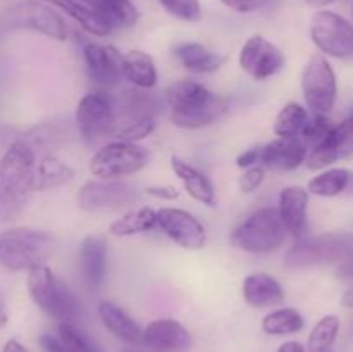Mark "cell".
<instances>
[{
	"instance_id": "obj_1",
	"label": "cell",
	"mask_w": 353,
	"mask_h": 352,
	"mask_svg": "<svg viewBox=\"0 0 353 352\" xmlns=\"http://www.w3.org/2000/svg\"><path fill=\"white\" fill-rule=\"evenodd\" d=\"M37 150L28 140H16L0 157V223L16 219L34 190Z\"/></svg>"
},
{
	"instance_id": "obj_2",
	"label": "cell",
	"mask_w": 353,
	"mask_h": 352,
	"mask_svg": "<svg viewBox=\"0 0 353 352\" xmlns=\"http://www.w3.org/2000/svg\"><path fill=\"white\" fill-rule=\"evenodd\" d=\"M165 104L172 124L181 130H202L224 116L230 100L210 92L205 85L193 79H179L165 88Z\"/></svg>"
},
{
	"instance_id": "obj_3",
	"label": "cell",
	"mask_w": 353,
	"mask_h": 352,
	"mask_svg": "<svg viewBox=\"0 0 353 352\" xmlns=\"http://www.w3.org/2000/svg\"><path fill=\"white\" fill-rule=\"evenodd\" d=\"M26 286L34 306L52 320L76 324L81 316V304L72 290L47 264H38L28 271Z\"/></svg>"
},
{
	"instance_id": "obj_4",
	"label": "cell",
	"mask_w": 353,
	"mask_h": 352,
	"mask_svg": "<svg viewBox=\"0 0 353 352\" xmlns=\"http://www.w3.org/2000/svg\"><path fill=\"white\" fill-rule=\"evenodd\" d=\"M54 245V237L40 228H7L0 233V266L10 273L30 271L47 262Z\"/></svg>"
},
{
	"instance_id": "obj_5",
	"label": "cell",
	"mask_w": 353,
	"mask_h": 352,
	"mask_svg": "<svg viewBox=\"0 0 353 352\" xmlns=\"http://www.w3.org/2000/svg\"><path fill=\"white\" fill-rule=\"evenodd\" d=\"M286 233L278 209L265 206L248 214L233 231L230 242L234 248L247 254L265 255L279 251L285 245Z\"/></svg>"
},
{
	"instance_id": "obj_6",
	"label": "cell",
	"mask_w": 353,
	"mask_h": 352,
	"mask_svg": "<svg viewBox=\"0 0 353 352\" xmlns=\"http://www.w3.org/2000/svg\"><path fill=\"white\" fill-rule=\"evenodd\" d=\"M353 257V235L326 233L319 237H303L288 248L285 266L293 271L316 268Z\"/></svg>"
},
{
	"instance_id": "obj_7",
	"label": "cell",
	"mask_w": 353,
	"mask_h": 352,
	"mask_svg": "<svg viewBox=\"0 0 353 352\" xmlns=\"http://www.w3.org/2000/svg\"><path fill=\"white\" fill-rule=\"evenodd\" d=\"M2 26L7 30H28L55 41L69 38L64 16L43 0H23L2 14Z\"/></svg>"
},
{
	"instance_id": "obj_8",
	"label": "cell",
	"mask_w": 353,
	"mask_h": 352,
	"mask_svg": "<svg viewBox=\"0 0 353 352\" xmlns=\"http://www.w3.org/2000/svg\"><path fill=\"white\" fill-rule=\"evenodd\" d=\"M148 162L150 154L143 145L112 140L90 157L88 168L95 178L124 179L143 171Z\"/></svg>"
},
{
	"instance_id": "obj_9",
	"label": "cell",
	"mask_w": 353,
	"mask_h": 352,
	"mask_svg": "<svg viewBox=\"0 0 353 352\" xmlns=\"http://www.w3.org/2000/svg\"><path fill=\"white\" fill-rule=\"evenodd\" d=\"M79 133L88 144L112 137L117 131L116 97L107 90H93L79 99L74 110Z\"/></svg>"
},
{
	"instance_id": "obj_10",
	"label": "cell",
	"mask_w": 353,
	"mask_h": 352,
	"mask_svg": "<svg viewBox=\"0 0 353 352\" xmlns=\"http://www.w3.org/2000/svg\"><path fill=\"white\" fill-rule=\"evenodd\" d=\"M300 85H302L303 100L310 113L330 116L338 99V79L326 55H310L303 66Z\"/></svg>"
},
{
	"instance_id": "obj_11",
	"label": "cell",
	"mask_w": 353,
	"mask_h": 352,
	"mask_svg": "<svg viewBox=\"0 0 353 352\" xmlns=\"http://www.w3.org/2000/svg\"><path fill=\"white\" fill-rule=\"evenodd\" d=\"M138 197L137 188L124 179L92 178L79 186L76 202L85 213L102 214L134 206Z\"/></svg>"
},
{
	"instance_id": "obj_12",
	"label": "cell",
	"mask_w": 353,
	"mask_h": 352,
	"mask_svg": "<svg viewBox=\"0 0 353 352\" xmlns=\"http://www.w3.org/2000/svg\"><path fill=\"white\" fill-rule=\"evenodd\" d=\"M310 40L326 57H352L353 23L333 10H317L310 21Z\"/></svg>"
},
{
	"instance_id": "obj_13",
	"label": "cell",
	"mask_w": 353,
	"mask_h": 352,
	"mask_svg": "<svg viewBox=\"0 0 353 352\" xmlns=\"http://www.w3.org/2000/svg\"><path fill=\"white\" fill-rule=\"evenodd\" d=\"M241 71L254 81H265L286 66V57L281 48L262 35H252L241 45L238 54Z\"/></svg>"
},
{
	"instance_id": "obj_14",
	"label": "cell",
	"mask_w": 353,
	"mask_h": 352,
	"mask_svg": "<svg viewBox=\"0 0 353 352\" xmlns=\"http://www.w3.org/2000/svg\"><path fill=\"white\" fill-rule=\"evenodd\" d=\"M157 226L178 247L186 251H200L205 247V226L190 211L181 207H162L157 211Z\"/></svg>"
},
{
	"instance_id": "obj_15",
	"label": "cell",
	"mask_w": 353,
	"mask_h": 352,
	"mask_svg": "<svg viewBox=\"0 0 353 352\" xmlns=\"http://www.w3.org/2000/svg\"><path fill=\"white\" fill-rule=\"evenodd\" d=\"M81 55L88 78L92 79L97 90L109 92L121 81V78H123V71H121L123 54L114 45L86 41L83 45Z\"/></svg>"
},
{
	"instance_id": "obj_16",
	"label": "cell",
	"mask_w": 353,
	"mask_h": 352,
	"mask_svg": "<svg viewBox=\"0 0 353 352\" xmlns=\"http://www.w3.org/2000/svg\"><path fill=\"white\" fill-rule=\"evenodd\" d=\"M350 155H353V116L334 123L330 138L321 147L309 150L305 164L312 171H321Z\"/></svg>"
},
{
	"instance_id": "obj_17",
	"label": "cell",
	"mask_w": 353,
	"mask_h": 352,
	"mask_svg": "<svg viewBox=\"0 0 353 352\" xmlns=\"http://www.w3.org/2000/svg\"><path fill=\"white\" fill-rule=\"evenodd\" d=\"M141 344L152 352H185L192 345V335L178 320L161 317L143 328Z\"/></svg>"
},
{
	"instance_id": "obj_18",
	"label": "cell",
	"mask_w": 353,
	"mask_h": 352,
	"mask_svg": "<svg viewBox=\"0 0 353 352\" xmlns=\"http://www.w3.org/2000/svg\"><path fill=\"white\" fill-rule=\"evenodd\" d=\"M309 190L300 185H290L279 192L278 213L286 233L293 238H303L309 228Z\"/></svg>"
},
{
	"instance_id": "obj_19",
	"label": "cell",
	"mask_w": 353,
	"mask_h": 352,
	"mask_svg": "<svg viewBox=\"0 0 353 352\" xmlns=\"http://www.w3.org/2000/svg\"><path fill=\"white\" fill-rule=\"evenodd\" d=\"M309 148L302 141V138H281L262 144L261 164L269 171H295L300 166L305 164Z\"/></svg>"
},
{
	"instance_id": "obj_20",
	"label": "cell",
	"mask_w": 353,
	"mask_h": 352,
	"mask_svg": "<svg viewBox=\"0 0 353 352\" xmlns=\"http://www.w3.org/2000/svg\"><path fill=\"white\" fill-rule=\"evenodd\" d=\"M161 107V100L154 93H150V90H126L119 97H116L117 131L134 121L157 119Z\"/></svg>"
},
{
	"instance_id": "obj_21",
	"label": "cell",
	"mask_w": 353,
	"mask_h": 352,
	"mask_svg": "<svg viewBox=\"0 0 353 352\" xmlns=\"http://www.w3.org/2000/svg\"><path fill=\"white\" fill-rule=\"evenodd\" d=\"M243 300L254 309H269L285 302L286 293L281 282L268 273H250L241 283Z\"/></svg>"
},
{
	"instance_id": "obj_22",
	"label": "cell",
	"mask_w": 353,
	"mask_h": 352,
	"mask_svg": "<svg viewBox=\"0 0 353 352\" xmlns=\"http://www.w3.org/2000/svg\"><path fill=\"white\" fill-rule=\"evenodd\" d=\"M43 2L50 3L61 14L71 17L85 33L92 37H107L112 33V24L93 6V2L86 0H43Z\"/></svg>"
},
{
	"instance_id": "obj_23",
	"label": "cell",
	"mask_w": 353,
	"mask_h": 352,
	"mask_svg": "<svg viewBox=\"0 0 353 352\" xmlns=\"http://www.w3.org/2000/svg\"><path fill=\"white\" fill-rule=\"evenodd\" d=\"M171 168L172 173L176 175V178L181 182L185 192L192 197L193 200H196L199 204L205 207H216L217 195H216V186H214L212 179L199 169L196 166H193L192 162L185 161L179 155H172L171 157Z\"/></svg>"
},
{
	"instance_id": "obj_24",
	"label": "cell",
	"mask_w": 353,
	"mask_h": 352,
	"mask_svg": "<svg viewBox=\"0 0 353 352\" xmlns=\"http://www.w3.org/2000/svg\"><path fill=\"white\" fill-rule=\"evenodd\" d=\"M79 269L90 289H99L105 280L107 242L100 235H86L79 244Z\"/></svg>"
},
{
	"instance_id": "obj_25",
	"label": "cell",
	"mask_w": 353,
	"mask_h": 352,
	"mask_svg": "<svg viewBox=\"0 0 353 352\" xmlns=\"http://www.w3.org/2000/svg\"><path fill=\"white\" fill-rule=\"evenodd\" d=\"M172 54L186 71L195 75H212L219 71L226 62L223 54L210 50L200 41H181L172 48Z\"/></svg>"
},
{
	"instance_id": "obj_26",
	"label": "cell",
	"mask_w": 353,
	"mask_h": 352,
	"mask_svg": "<svg viewBox=\"0 0 353 352\" xmlns=\"http://www.w3.org/2000/svg\"><path fill=\"white\" fill-rule=\"evenodd\" d=\"M97 314H99L100 323L116 338L131 345L140 344L141 342L143 328L119 304L112 302V300H102L99 304V307H97Z\"/></svg>"
},
{
	"instance_id": "obj_27",
	"label": "cell",
	"mask_w": 353,
	"mask_h": 352,
	"mask_svg": "<svg viewBox=\"0 0 353 352\" xmlns=\"http://www.w3.org/2000/svg\"><path fill=\"white\" fill-rule=\"evenodd\" d=\"M121 71H123V78L128 79L134 88L154 90L157 86V64L148 52L140 50V48H133L123 54Z\"/></svg>"
},
{
	"instance_id": "obj_28",
	"label": "cell",
	"mask_w": 353,
	"mask_h": 352,
	"mask_svg": "<svg viewBox=\"0 0 353 352\" xmlns=\"http://www.w3.org/2000/svg\"><path fill=\"white\" fill-rule=\"evenodd\" d=\"M74 178V169L59 159L57 155L47 154L37 161L34 169V190L37 192H50L68 185Z\"/></svg>"
},
{
	"instance_id": "obj_29",
	"label": "cell",
	"mask_w": 353,
	"mask_h": 352,
	"mask_svg": "<svg viewBox=\"0 0 353 352\" xmlns=\"http://www.w3.org/2000/svg\"><path fill=\"white\" fill-rule=\"evenodd\" d=\"M309 193L323 199L343 195L353 190V171L348 168H326L319 175L310 178L307 185Z\"/></svg>"
},
{
	"instance_id": "obj_30",
	"label": "cell",
	"mask_w": 353,
	"mask_h": 352,
	"mask_svg": "<svg viewBox=\"0 0 353 352\" xmlns=\"http://www.w3.org/2000/svg\"><path fill=\"white\" fill-rule=\"evenodd\" d=\"M157 226V211L154 207L141 206L133 207V209L126 211L123 216L114 219L109 224V233L112 237L126 238L134 237V235L147 233Z\"/></svg>"
},
{
	"instance_id": "obj_31",
	"label": "cell",
	"mask_w": 353,
	"mask_h": 352,
	"mask_svg": "<svg viewBox=\"0 0 353 352\" xmlns=\"http://www.w3.org/2000/svg\"><path fill=\"white\" fill-rule=\"evenodd\" d=\"M261 326L271 337H286L300 333L305 326V317L296 307H278L262 317Z\"/></svg>"
},
{
	"instance_id": "obj_32",
	"label": "cell",
	"mask_w": 353,
	"mask_h": 352,
	"mask_svg": "<svg viewBox=\"0 0 353 352\" xmlns=\"http://www.w3.org/2000/svg\"><path fill=\"white\" fill-rule=\"evenodd\" d=\"M307 121H309L307 107L302 106L300 102H288L276 114L272 131H274L276 137L296 138L300 137Z\"/></svg>"
},
{
	"instance_id": "obj_33",
	"label": "cell",
	"mask_w": 353,
	"mask_h": 352,
	"mask_svg": "<svg viewBox=\"0 0 353 352\" xmlns=\"http://www.w3.org/2000/svg\"><path fill=\"white\" fill-rule=\"evenodd\" d=\"M341 321L336 314H326L314 324L307 340V352H333V345L340 335Z\"/></svg>"
},
{
	"instance_id": "obj_34",
	"label": "cell",
	"mask_w": 353,
	"mask_h": 352,
	"mask_svg": "<svg viewBox=\"0 0 353 352\" xmlns=\"http://www.w3.org/2000/svg\"><path fill=\"white\" fill-rule=\"evenodd\" d=\"M112 28H133L140 21V10L131 0H92Z\"/></svg>"
},
{
	"instance_id": "obj_35",
	"label": "cell",
	"mask_w": 353,
	"mask_h": 352,
	"mask_svg": "<svg viewBox=\"0 0 353 352\" xmlns=\"http://www.w3.org/2000/svg\"><path fill=\"white\" fill-rule=\"evenodd\" d=\"M59 338L69 352H102L95 340L74 323H59Z\"/></svg>"
},
{
	"instance_id": "obj_36",
	"label": "cell",
	"mask_w": 353,
	"mask_h": 352,
	"mask_svg": "<svg viewBox=\"0 0 353 352\" xmlns=\"http://www.w3.org/2000/svg\"><path fill=\"white\" fill-rule=\"evenodd\" d=\"M333 128H334V123L331 121L330 116H324V114H314L312 117H309L305 126H303L302 133H300V138H302V141L305 144V147L309 148V150H312V148L321 147V145L330 138Z\"/></svg>"
},
{
	"instance_id": "obj_37",
	"label": "cell",
	"mask_w": 353,
	"mask_h": 352,
	"mask_svg": "<svg viewBox=\"0 0 353 352\" xmlns=\"http://www.w3.org/2000/svg\"><path fill=\"white\" fill-rule=\"evenodd\" d=\"M162 9L183 23H199L203 17L200 0H157Z\"/></svg>"
},
{
	"instance_id": "obj_38",
	"label": "cell",
	"mask_w": 353,
	"mask_h": 352,
	"mask_svg": "<svg viewBox=\"0 0 353 352\" xmlns=\"http://www.w3.org/2000/svg\"><path fill=\"white\" fill-rule=\"evenodd\" d=\"M157 128V119H143V121H134V123L126 124L121 128L116 135L114 140L121 141H130V144H140L141 140L150 137Z\"/></svg>"
},
{
	"instance_id": "obj_39",
	"label": "cell",
	"mask_w": 353,
	"mask_h": 352,
	"mask_svg": "<svg viewBox=\"0 0 353 352\" xmlns=\"http://www.w3.org/2000/svg\"><path fill=\"white\" fill-rule=\"evenodd\" d=\"M265 175H268V169L262 164L243 169L241 176L238 178V188H240L241 193H254L255 190L261 188V185L265 179Z\"/></svg>"
},
{
	"instance_id": "obj_40",
	"label": "cell",
	"mask_w": 353,
	"mask_h": 352,
	"mask_svg": "<svg viewBox=\"0 0 353 352\" xmlns=\"http://www.w3.org/2000/svg\"><path fill=\"white\" fill-rule=\"evenodd\" d=\"M224 7L238 14H252L269 6L271 0H219Z\"/></svg>"
},
{
	"instance_id": "obj_41",
	"label": "cell",
	"mask_w": 353,
	"mask_h": 352,
	"mask_svg": "<svg viewBox=\"0 0 353 352\" xmlns=\"http://www.w3.org/2000/svg\"><path fill=\"white\" fill-rule=\"evenodd\" d=\"M261 157H262V144L261 145H254V147L245 148L241 154H238L236 166L240 169L252 168V166L261 164Z\"/></svg>"
},
{
	"instance_id": "obj_42",
	"label": "cell",
	"mask_w": 353,
	"mask_h": 352,
	"mask_svg": "<svg viewBox=\"0 0 353 352\" xmlns=\"http://www.w3.org/2000/svg\"><path fill=\"white\" fill-rule=\"evenodd\" d=\"M145 193L157 200H164V202H172L179 197L178 188L172 185H148L145 188Z\"/></svg>"
},
{
	"instance_id": "obj_43",
	"label": "cell",
	"mask_w": 353,
	"mask_h": 352,
	"mask_svg": "<svg viewBox=\"0 0 353 352\" xmlns=\"http://www.w3.org/2000/svg\"><path fill=\"white\" fill-rule=\"evenodd\" d=\"M38 345H40L41 352H69L68 347L62 344V340L55 335L43 333L38 337Z\"/></svg>"
},
{
	"instance_id": "obj_44",
	"label": "cell",
	"mask_w": 353,
	"mask_h": 352,
	"mask_svg": "<svg viewBox=\"0 0 353 352\" xmlns=\"http://www.w3.org/2000/svg\"><path fill=\"white\" fill-rule=\"evenodd\" d=\"M276 352H307L305 351V345L300 344V342L296 340H290V342H285V344H281L278 347V351Z\"/></svg>"
},
{
	"instance_id": "obj_45",
	"label": "cell",
	"mask_w": 353,
	"mask_h": 352,
	"mask_svg": "<svg viewBox=\"0 0 353 352\" xmlns=\"http://www.w3.org/2000/svg\"><path fill=\"white\" fill-rule=\"evenodd\" d=\"M2 352H30V351H28L26 345L21 344L19 340H16V338H10V340H7L6 344H3Z\"/></svg>"
},
{
	"instance_id": "obj_46",
	"label": "cell",
	"mask_w": 353,
	"mask_h": 352,
	"mask_svg": "<svg viewBox=\"0 0 353 352\" xmlns=\"http://www.w3.org/2000/svg\"><path fill=\"white\" fill-rule=\"evenodd\" d=\"M340 275L343 276V278L353 280V257L343 261V264H341V268H340Z\"/></svg>"
},
{
	"instance_id": "obj_47",
	"label": "cell",
	"mask_w": 353,
	"mask_h": 352,
	"mask_svg": "<svg viewBox=\"0 0 353 352\" xmlns=\"http://www.w3.org/2000/svg\"><path fill=\"white\" fill-rule=\"evenodd\" d=\"M340 302H341V306H343V307L353 309V286H350V289H347L343 293H341Z\"/></svg>"
},
{
	"instance_id": "obj_48",
	"label": "cell",
	"mask_w": 353,
	"mask_h": 352,
	"mask_svg": "<svg viewBox=\"0 0 353 352\" xmlns=\"http://www.w3.org/2000/svg\"><path fill=\"white\" fill-rule=\"evenodd\" d=\"M7 320H9V314H7V309H6V306H3V302L0 300V328L6 326Z\"/></svg>"
},
{
	"instance_id": "obj_49",
	"label": "cell",
	"mask_w": 353,
	"mask_h": 352,
	"mask_svg": "<svg viewBox=\"0 0 353 352\" xmlns=\"http://www.w3.org/2000/svg\"><path fill=\"white\" fill-rule=\"evenodd\" d=\"M333 2L334 0H307V3H309V6H314V7H326Z\"/></svg>"
},
{
	"instance_id": "obj_50",
	"label": "cell",
	"mask_w": 353,
	"mask_h": 352,
	"mask_svg": "<svg viewBox=\"0 0 353 352\" xmlns=\"http://www.w3.org/2000/svg\"><path fill=\"white\" fill-rule=\"evenodd\" d=\"M352 16H353V7H352Z\"/></svg>"
}]
</instances>
